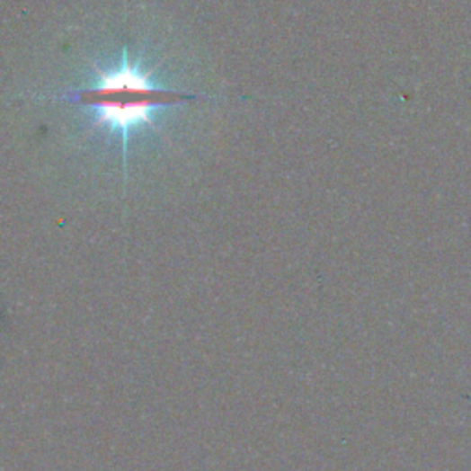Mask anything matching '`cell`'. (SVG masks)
Returning <instances> with one entry per match:
<instances>
[{
  "instance_id": "cell-1",
  "label": "cell",
  "mask_w": 471,
  "mask_h": 471,
  "mask_svg": "<svg viewBox=\"0 0 471 471\" xmlns=\"http://www.w3.org/2000/svg\"><path fill=\"white\" fill-rule=\"evenodd\" d=\"M153 74V68H146L124 49L114 67L102 68L94 65L89 84L70 89L59 100L80 105L89 114L94 129H107L120 138L126 164L129 140L137 131L155 129L156 116L163 109L200 100L195 94L163 85Z\"/></svg>"
}]
</instances>
